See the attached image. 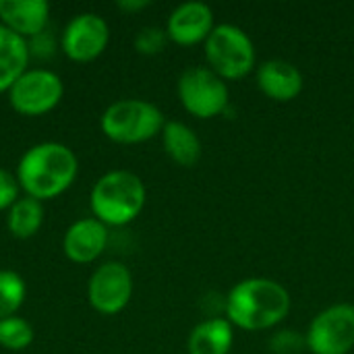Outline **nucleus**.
<instances>
[{"label":"nucleus","mask_w":354,"mask_h":354,"mask_svg":"<svg viewBox=\"0 0 354 354\" xmlns=\"http://www.w3.org/2000/svg\"><path fill=\"white\" fill-rule=\"evenodd\" d=\"M290 311L288 290L270 278H247L226 297L228 322L245 332H261L278 326Z\"/></svg>","instance_id":"nucleus-1"},{"label":"nucleus","mask_w":354,"mask_h":354,"mask_svg":"<svg viewBox=\"0 0 354 354\" xmlns=\"http://www.w3.org/2000/svg\"><path fill=\"white\" fill-rule=\"evenodd\" d=\"M77 156L62 143H39L27 149L17 166V183L27 197L37 201L54 199L77 178Z\"/></svg>","instance_id":"nucleus-2"},{"label":"nucleus","mask_w":354,"mask_h":354,"mask_svg":"<svg viewBox=\"0 0 354 354\" xmlns=\"http://www.w3.org/2000/svg\"><path fill=\"white\" fill-rule=\"evenodd\" d=\"M145 197V185L137 174L114 170L93 185L89 205L104 226H124L141 214Z\"/></svg>","instance_id":"nucleus-3"},{"label":"nucleus","mask_w":354,"mask_h":354,"mask_svg":"<svg viewBox=\"0 0 354 354\" xmlns=\"http://www.w3.org/2000/svg\"><path fill=\"white\" fill-rule=\"evenodd\" d=\"M100 124L104 135L114 143L133 145L162 133L166 120L160 108L145 100H120L106 108Z\"/></svg>","instance_id":"nucleus-4"},{"label":"nucleus","mask_w":354,"mask_h":354,"mask_svg":"<svg viewBox=\"0 0 354 354\" xmlns=\"http://www.w3.org/2000/svg\"><path fill=\"white\" fill-rule=\"evenodd\" d=\"M205 58L209 68L224 81L247 77L255 66V46L236 25H216L205 39Z\"/></svg>","instance_id":"nucleus-5"},{"label":"nucleus","mask_w":354,"mask_h":354,"mask_svg":"<svg viewBox=\"0 0 354 354\" xmlns=\"http://www.w3.org/2000/svg\"><path fill=\"white\" fill-rule=\"evenodd\" d=\"M178 100L189 114L214 118L228 106V87L212 68L191 66L178 77Z\"/></svg>","instance_id":"nucleus-6"},{"label":"nucleus","mask_w":354,"mask_h":354,"mask_svg":"<svg viewBox=\"0 0 354 354\" xmlns=\"http://www.w3.org/2000/svg\"><path fill=\"white\" fill-rule=\"evenodd\" d=\"M305 340L313 354L351 353L354 348V305L338 303L317 313Z\"/></svg>","instance_id":"nucleus-7"},{"label":"nucleus","mask_w":354,"mask_h":354,"mask_svg":"<svg viewBox=\"0 0 354 354\" xmlns=\"http://www.w3.org/2000/svg\"><path fill=\"white\" fill-rule=\"evenodd\" d=\"M62 79L46 68L25 71L8 89L10 106L25 116H41L58 106L62 100Z\"/></svg>","instance_id":"nucleus-8"},{"label":"nucleus","mask_w":354,"mask_h":354,"mask_svg":"<svg viewBox=\"0 0 354 354\" xmlns=\"http://www.w3.org/2000/svg\"><path fill=\"white\" fill-rule=\"evenodd\" d=\"M87 297L97 313H120L133 297V276L129 268L118 261H108L100 266L89 280Z\"/></svg>","instance_id":"nucleus-9"},{"label":"nucleus","mask_w":354,"mask_h":354,"mask_svg":"<svg viewBox=\"0 0 354 354\" xmlns=\"http://www.w3.org/2000/svg\"><path fill=\"white\" fill-rule=\"evenodd\" d=\"M108 23L95 12H83L68 21L62 31V50L75 62L95 60L108 46Z\"/></svg>","instance_id":"nucleus-10"},{"label":"nucleus","mask_w":354,"mask_h":354,"mask_svg":"<svg viewBox=\"0 0 354 354\" xmlns=\"http://www.w3.org/2000/svg\"><path fill=\"white\" fill-rule=\"evenodd\" d=\"M214 12L203 2H185L172 10L166 23L168 39L178 46H195L205 41L214 31Z\"/></svg>","instance_id":"nucleus-11"},{"label":"nucleus","mask_w":354,"mask_h":354,"mask_svg":"<svg viewBox=\"0 0 354 354\" xmlns=\"http://www.w3.org/2000/svg\"><path fill=\"white\" fill-rule=\"evenodd\" d=\"M106 243H108V228L95 218H83L66 230L62 249L71 261L91 263L104 253Z\"/></svg>","instance_id":"nucleus-12"},{"label":"nucleus","mask_w":354,"mask_h":354,"mask_svg":"<svg viewBox=\"0 0 354 354\" xmlns=\"http://www.w3.org/2000/svg\"><path fill=\"white\" fill-rule=\"evenodd\" d=\"M259 89L274 102H290L301 95L305 87L303 73L288 60L274 58L266 60L257 68Z\"/></svg>","instance_id":"nucleus-13"},{"label":"nucleus","mask_w":354,"mask_h":354,"mask_svg":"<svg viewBox=\"0 0 354 354\" xmlns=\"http://www.w3.org/2000/svg\"><path fill=\"white\" fill-rule=\"evenodd\" d=\"M50 17V4L44 0H0V19L6 29L21 37L44 33Z\"/></svg>","instance_id":"nucleus-14"},{"label":"nucleus","mask_w":354,"mask_h":354,"mask_svg":"<svg viewBox=\"0 0 354 354\" xmlns=\"http://www.w3.org/2000/svg\"><path fill=\"white\" fill-rule=\"evenodd\" d=\"M232 342V324L222 317H212L193 328L187 342V351L189 354H228Z\"/></svg>","instance_id":"nucleus-15"},{"label":"nucleus","mask_w":354,"mask_h":354,"mask_svg":"<svg viewBox=\"0 0 354 354\" xmlns=\"http://www.w3.org/2000/svg\"><path fill=\"white\" fill-rule=\"evenodd\" d=\"M162 143H164L168 158L176 162L178 166L191 168L201 160V153H203L201 141L197 133L185 122H178V120L166 122L162 129Z\"/></svg>","instance_id":"nucleus-16"},{"label":"nucleus","mask_w":354,"mask_h":354,"mask_svg":"<svg viewBox=\"0 0 354 354\" xmlns=\"http://www.w3.org/2000/svg\"><path fill=\"white\" fill-rule=\"evenodd\" d=\"M29 44L25 37L0 25V93L8 91L15 81L27 71Z\"/></svg>","instance_id":"nucleus-17"},{"label":"nucleus","mask_w":354,"mask_h":354,"mask_svg":"<svg viewBox=\"0 0 354 354\" xmlns=\"http://www.w3.org/2000/svg\"><path fill=\"white\" fill-rule=\"evenodd\" d=\"M8 232L15 239H31L44 224V205L33 197L17 199V203L8 209Z\"/></svg>","instance_id":"nucleus-18"},{"label":"nucleus","mask_w":354,"mask_h":354,"mask_svg":"<svg viewBox=\"0 0 354 354\" xmlns=\"http://www.w3.org/2000/svg\"><path fill=\"white\" fill-rule=\"evenodd\" d=\"M25 295H27V288H25L23 278L17 272L2 270L0 272V319L12 317L21 309Z\"/></svg>","instance_id":"nucleus-19"},{"label":"nucleus","mask_w":354,"mask_h":354,"mask_svg":"<svg viewBox=\"0 0 354 354\" xmlns=\"http://www.w3.org/2000/svg\"><path fill=\"white\" fill-rule=\"evenodd\" d=\"M33 342V328L23 317L0 319V346L6 351H25Z\"/></svg>","instance_id":"nucleus-20"},{"label":"nucleus","mask_w":354,"mask_h":354,"mask_svg":"<svg viewBox=\"0 0 354 354\" xmlns=\"http://www.w3.org/2000/svg\"><path fill=\"white\" fill-rule=\"evenodd\" d=\"M166 41H168L166 29H160V27H143L137 33V37H135V50L139 54L153 56V54H160L166 48Z\"/></svg>","instance_id":"nucleus-21"},{"label":"nucleus","mask_w":354,"mask_h":354,"mask_svg":"<svg viewBox=\"0 0 354 354\" xmlns=\"http://www.w3.org/2000/svg\"><path fill=\"white\" fill-rule=\"evenodd\" d=\"M272 346L278 354H299L301 348L307 346V340L301 338L297 332H282L272 340Z\"/></svg>","instance_id":"nucleus-22"},{"label":"nucleus","mask_w":354,"mask_h":354,"mask_svg":"<svg viewBox=\"0 0 354 354\" xmlns=\"http://www.w3.org/2000/svg\"><path fill=\"white\" fill-rule=\"evenodd\" d=\"M17 195H19L17 178L0 168V209H10L17 203Z\"/></svg>","instance_id":"nucleus-23"},{"label":"nucleus","mask_w":354,"mask_h":354,"mask_svg":"<svg viewBox=\"0 0 354 354\" xmlns=\"http://www.w3.org/2000/svg\"><path fill=\"white\" fill-rule=\"evenodd\" d=\"M116 6L120 10H127V12H135V10H141V8L149 6V0H118Z\"/></svg>","instance_id":"nucleus-24"}]
</instances>
